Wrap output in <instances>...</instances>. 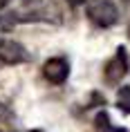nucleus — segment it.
<instances>
[{"label":"nucleus","instance_id":"obj_5","mask_svg":"<svg viewBox=\"0 0 130 132\" xmlns=\"http://www.w3.org/2000/svg\"><path fill=\"white\" fill-rule=\"evenodd\" d=\"M43 76L52 85H63L70 76V63L65 56H54L43 63Z\"/></svg>","mask_w":130,"mask_h":132},{"label":"nucleus","instance_id":"obj_8","mask_svg":"<svg viewBox=\"0 0 130 132\" xmlns=\"http://www.w3.org/2000/svg\"><path fill=\"white\" fill-rule=\"evenodd\" d=\"M117 110L121 114H130V85H121V90L117 92Z\"/></svg>","mask_w":130,"mask_h":132},{"label":"nucleus","instance_id":"obj_2","mask_svg":"<svg viewBox=\"0 0 130 132\" xmlns=\"http://www.w3.org/2000/svg\"><path fill=\"white\" fill-rule=\"evenodd\" d=\"M88 20L99 29H110L119 20V9L112 0H88L85 2Z\"/></svg>","mask_w":130,"mask_h":132},{"label":"nucleus","instance_id":"obj_4","mask_svg":"<svg viewBox=\"0 0 130 132\" xmlns=\"http://www.w3.org/2000/svg\"><path fill=\"white\" fill-rule=\"evenodd\" d=\"M27 61H29V52L20 43L0 36V67H11V65H20Z\"/></svg>","mask_w":130,"mask_h":132},{"label":"nucleus","instance_id":"obj_9","mask_svg":"<svg viewBox=\"0 0 130 132\" xmlns=\"http://www.w3.org/2000/svg\"><path fill=\"white\" fill-rule=\"evenodd\" d=\"M88 0H67V5L70 7H81V5H85Z\"/></svg>","mask_w":130,"mask_h":132},{"label":"nucleus","instance_id":"obj_6","mask_svg":"<svg viewBox=\"0 0 130 132\" xmlns=\"http://www.w3.org/2000/svg\"><path fill=\"white\" fill-rule=\"evenodd\" d=\"M0 132H25L16 112L5 101H0Z\"/></svg>","mask_w":130,"mask_h":132},{"label":"nucleus","instance_id":"obj_12","mask_svg":"<svg viewBox=\"0 0 130 132\" xmlns=\"http://www.w3.org/2000/svg\"><path fill=\"white\" fill-rule=\"evenodd\" d=\"M128 36H130V25H128Z\"/></svg>","mask_w":130,"mask_h":132},{"label":"nucleus","instance_id":"obj_1","mask_svg":"<svg viewBox=\"0 0 130 132\" xmlns=\"http://www.w3.org/2000/svg\"><path fill=\"white\" fill-rule=\"evenodd\" d=\"M25 22H52V25H61L63 11L52 0H20L18 7H14L11 11L0 14V34L9 31L16 25H25Z\"/></svg>","mask_w":130,"mask_h":132},{"label":"nucleus","instance_id":"obj_10","mask_svg":"<svg viewBox=\"0 0 130 132\" xmlns=\"http://www.w3.org/2000/svg\"><path fill=\"white\" fill-rule=\"evenodd\" d=\"M11 2H16V0H0V11H5V9H7Z\"/></svg>","mask_w":130,"mask_h":132},{"label":"nucleus","instance_id":"obj_7","mask_svg":"<svg viewBox=\"0 0 130 132\" xmlns=\"http://www.w3.org/2000/svg\"><path fill=\"white\" fill-rule=\"evenodd\" d=\"M94 130L96 132H128L126 128L112 123V119H110V114L105 110L96 112V117H94Z\"/></svg>","mask_w":130,"mask_h":132},{"label":"nucleus","instance_id":"obj_11","mask_svg":"<svg viewBox=\"0 0 130 132\" xmlns=\"http://www.w3.org/2000/svg\"><path fill=\"white\" fill-rule=\"evenodd\" d=\"M27 132H43V130H27Z\"/></svg>","mask_w":130,"mask_h":132},{"label":"nucleus","instance_id":"obj_3","mask_svg":"<svg viewBox=\"0 0 130 132\" xmlns=\"http://www.w3.org/2000/svg\"><path fill=\"white\" fill-rule=\"evenodd\" d=\"M128 70H130L128 52H126V47H117L114 56L108 58V63L103 65V81H105V85L117 87L123 81V76L128 74Z\"/></svg>","mask_w":130,"mask_h":132}]
</instances>
